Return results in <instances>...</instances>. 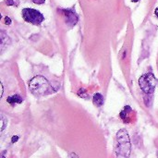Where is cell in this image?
<instances>
[{"instance_id":"6da1fadb","label":"cell","mask_w":158,"mask_h":158,"mask_svg":"<svg viewBox=\"0 0 158 158\" xmlns=\"http://www.w3.org/2000/svg\"><path fill=\"white\" fill-rule=\"evenodd\" d=\"M131 150V143L129 133L126 130H120L117 133L116 140V155L117 158H129Z\"/></svg>"},{"instance_id":"7a4b0ae2","label":"cell","mask_w":158,"mask_h":158,"mask_svg":"<svg viewBox=\"0 0 158 158\" xmlns=\"http://www.w3.org/2000/svg\"><path fill=\"white\" fill-rule=\"evenodd\" d=\"M29 88L34 95L41 96L45 94L49 90V82L43 76H35L30 81Z\"/></svg>"},{"instance_id":"3957f363","label":"cell","mask_w":158,"mask_h":158,"mask_svg":"<svg viewBox=\"0 0 158 158\" xmlns=\"http://www.w3.org/2000/svg\"><path fill=\"white\" fill-rule=\"evenodd\" d=\"M157 80L152 73L144 74L139 79V85L141 89L148 94H151L154 93L156 85H157Z\"/></svg>"},{"instance_id":"277c9868","label":"cell","mask_w":158,"mask_h":158,"mask_svg":"<svg viewBox=\"0 0 158 158\" xmlns=\"http://www.w3.org/2000/svg\"><path fill=\"white\" fill-rule=\"evenodd\" d=\"M21 14H22L23 19L27 22H30V23L34 24V25L41 24L44 19L43 14L41 12H39L38 10L33 9V8H24V9H22Z\"/></svg>"},{"instance_id":"5b68a950","label":"cell","mask_w":158,"mask_h":158,"mask_svg":"<svg viewBox=\"0 0 158 158\" xmlns=\"http://www.w3.org/2000/svg\"><path fill=\"white\" fill-rule=\"evenodd\" d=\"M64 14L66 17V22L68 24H70L71 26L75 25L78 21V18L75 15L74 12L70 11V10H64Z\"/></svg>"},{"instance_id":"8992f818","label":"cell","mask_w":158,"mask_h":158,"mask_svg":"<svg viewBox=\"0 0 158 158\" xmlns=\"http://www.w3.org/2000/svg\"><path fill=\"white\" fill-rule=\"evenodd\" d=\"M23 99L21 98V96H19V94H15V95H12V96H9L7 97L6 99V102L10 105H15V104H20L22 103Z\"/></svg>"},{"instance_id":"52a82bcc","label":"cell","mask_w":158,"mask_h":158,"mask_svg":"<svg viewBox=\"0 0 158 158\" xmlns=\"http://www.w3.org/2000/svg\"><path fill=\"white\" fill-rule=\"evenodd\" d=\"M94 104L97 106H101L104 104V97L101 94H95L94 95Z\"/></svg>"},{"instance_id":"ba28073f","label":"cell","mask_w":158,"mask_h":158,"mask_svg":"<svg viewBox=\"0 0 158 158\" xmlns=\"http://www.w3.org/2000/svg\"><path fill=\"white\" fill-rule=\"evenodd\" d=\"M131 113H132V109H131L129 106H127L121 111V113H120V118H121L123 120L126 121V119H128V118H129V114H131Z\"/></svg>"},{"instance_id":"9c48e42d","label":"cell","mask_w":158,"mask_h":158,"mask_svg":"<svg viewBox=\"0 0 158 158\" xmlns=\"http://www.w3.org/2000/svg\"><path fill=\"white\" fill-rule=\"evenodd\" d=\"M9 43H10V40H9L8 36L4 31H2L1 32V44H2V46H4L5 44H7Z\"/></svg>"},{"instance_id":"30bf717a","label":"cell","mask_w":158,"mask_h":158,"mask_svg":"<svg viewBox=\"0 0 158 158\" xmlns=\"http://www.w3.org/2000/svg\"><path fill=\"white\" fill-rule=\"evenodd\" d=\"M1 122H2V127H1V131H3L6 128V118L3 115H1Z\"/></svg>"},{"instance_id":"8fae6325","label":"cell","mask_w":158,"mask_h":158,"mask_svg":"<svg viewBox=\"0 0 158 158\" xmlns=\"http://www.w3.org/2000/svg\"><path fill=\"white\" fill-rule=\"evenodd\" d=\"M86 93V91L84 90V89H81L80 91H79V95L80 96H82V97H84V96H86V95H84V94Z\"/></svg>"},{"instance_id":"7c38bea8","label":"cell","mask_w":158,"mask_h":158,"mask_svg":"<svg viewBox=\"0 0 158 158\" xmlns=\"http://www.w3.org/2000/svg\"><path fill=\"white\" fill-rule=\"evenodd\" d=\"M5 23H6V25H9V24L11 23V19H10L8 17H6V18H5Z\"/></svg>"},{"instance_id":"4fadbf2b","label":"cell","mask_w":158,"mask_h":158,"mask_svg":"<svg viewBox=\"0 0 158 158\" xmlns=\"http://www.w3.org/2000/svg\"><path fill=\"white\" fill-rule=\"evenodd\" d=\"M32 1L35 4H44L45 2V0H32Z\"/></svg>"},{"instance_id":"5bb4252c","label":"cell","mask_w":158,"mask_h":158,"mask_svg":"<svg viewBox=\"0 0 158 158\" xmlns=\"http://www.w3.org/2000/svg\"><path fill=\"white\" fill-rule=\"evenodd\" d=\"M6 4L8 5V6H13L15 3H14V0H6Z\"/></svg>"},{"instance_id":"9a60e30c","label":"cell","mask_w":158,"mask_h":158,"mask_svg":"<svg viewBox=\"0 0 158 158\" xmlns=\"http://www.w3.org/2000/svg\"><path fill=\"white\" fill-rule=\"evenodd\" d=\"M18 140H19V137H18V136H13V137H12V139H11V142L14 143H16Z\"/></svg>"},{"instance_id":"2e32d148","label":"cell","mask_w":158,"mask_h":158,"mask_svg":"<svg viewBox=\"0 0 158 158\" xmlns=\"http://www.w3.org/2000/svg\"><path fill=\"white\" fill-rule=\"evenodd\" d=\"M69 158H79L78 157V156L76 155V154H74V153H71L70 155H69Z\"/></svg>"},{"instance_id":"e0dca14e","label":"cell","mask_w":158,"mask_h":158,"mask_svg":"<svg viewBox=\"0 0 158 158\" xmlns=\"http://www.w3.org/2000/svg\"><path fill=\"white\" fill-rule=\"evenodd\" d=\"M155 14H156V16L158 18V7L156 9V11H155Z\"/></svg>"},{"instance_id":"ac0fdd59","label":"cell","mask_w":158,"mask_h":158,"mask_svg":"<svg viewBox=\"0 0 158 158\" xmlns=\"http://www.w3.org/2000/svg\"><path fill=\"white\" fill-rule=\"evenodd\" d=\"M6 151H5V152H3V153H2V158H5V154H6Z\"/></svg>"},{"instance_id":"d6986e66","label":"cell","mask_w":158,"mask_h":158,"mask_svg":"<svg viewBox=\"0 0 158 158\" xmlns=\"http://www.w3.org/2000/svg\"><path fill=\"white\" fill-rule=\"evenodd\" d=\"M131 1H132V2H134V3H136V2H138L139 0H131Z\"/></svg>"},{"instance_id":"ffe728a7","label":"cell","mask_w":158,"mask_h":158,"mask_svg":"<svg viewBox=\"0 0 158 158\" xmlns=\"http://www.w3.org/2000/svg\"><path fill=\"white\" fill-rule=\"evenodd\" d=\"M157 155H158V153H157Z\"/></svg>"}]
</instances>
